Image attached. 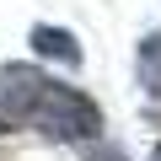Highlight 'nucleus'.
Masks as SVG:
<instances>
[{
  "mask_svg": "<svg viewBox=\"0 0 161 161\" xmlns=\"http://www.w3.org/2000/svg\"><path fill=\"white\" fill-rule=\"evenodd\" d=\"M32 129L43 140H59V145H86V140L102 134V108L80 86H64V80L48 75V86L38 97V113H32Z\"/></svg>",
  "mask_w": 161,
  "mask_h": 161,
  "instance_id": "nucleus-1",
  "label": "nucleus"
},
{
  "mask_svg": "<svg viewBox=\"0 0 161 161\" xmlns=\"http://www.w3.org/2000/svg\"><path fill=\"white\" fill-rule=\"evenodd\" d=\"M150 161H161V140H156V150H150Z\"/></svg>",
  "mask_w": 161,
  "mask_h": 161,
  "instance_id": "nucleus-6",
  "label": "nucleus"
},
{
  "mask_svg": "<svg viewBox=\"0 0 161 161\" xmlns=\"http://www.w3.org/2000/svg\"><path fill=\"white\" fill-rule=\"evenodd\" d=\"M86 161H129V156H124V150H118V145H97V150H92V156H86Z\"/></svg>",
  "mask_w": 161,
  "mask_h": 161,
  "instance_id": "nucleus-5",
  "label": "nucleus"
},
{
  "mask_svg": "<svg viewBox=\"0 0 161 161\" xmlns=\"http://www.w3.org/2000/svg\"><path fill=\"white\" fill-rule=\"evenodd\" d=\"M27 43H32V54L38 59H54V64H64V70H80V38L70 32V27H54V22H38L32 32H27Z\"/></svg>",
  "mask_w": 161,
  "mask_h": 161,
  "instance_id": "nucleus-3",
  "label": "nucleus"
},
{
  "mask_svg": "<svg viewBox=\"0 0 161 161\" xmlns=\"http://www.w3.org/2000/svg\"><path fill=\"white\" fill-rule=\"evenodd\" d=\"M43 86H48V75H43L38 64H22V59L0 64V134L32 129V113H38Z\"/></svg>",
  "mask_w": 161,
  "mask_h": 161,
  "instance_id": "nucleus-2",
  "label": "nucleus"
},
{
  "mask_svg": "<svg viewBox=\"0 0 161 161\" xmlns=\"http://www.w3.org/2000/svg\"><path fill=\"white\" fill-rule=\"evenodd\" d=\"M134 70H140V86H145L150 97H161V32H145V38H140Z\"/></svg>",
  "mask_w": 161,
  "mask_h": 161,
  "instance_id": "nucleus-4",
  "label": "nucleus"
}]
</instances>
